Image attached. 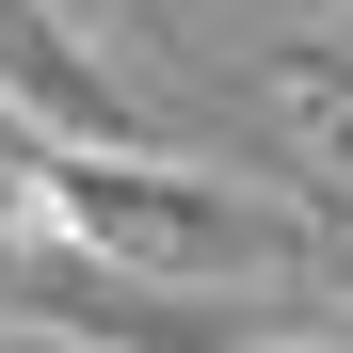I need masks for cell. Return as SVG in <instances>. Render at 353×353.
I'll use <instances>...</instances> for the list:
<instances>
[{
  "instance_id": "cell-2",
  "label": "cell",
  "mask_w": 353,
  "mask_h": 353,
  "mask_svg": "<svg viewBox=\"0 0 353 353\" xmlns=\"http://www.w3.org/2000/svg\"><path fill=\"white\" fill-rule=\"evenodd\" d=\"M273 112H289V145L353 193V65H337V48H289V65H273Z\"/></svg>"
},
{
  "instance_id": "cell-1",
  "label": "cell",
  "mask_w": 353,
  "mask_h": 353,
  "mask_svg": "<svg viewBox=\"0 0 353 353\" xmlns=\"http://www.w3.org/2000/svg\"><path fill=\"white\" fill-rule=\"evenodd\" d=\"M0 81H17L32 112H65V129H97V145H112V97H97V65H81L48 17H32V0H0Z\"/></svg>"
}]
</instances>
